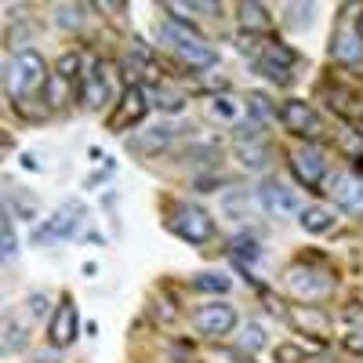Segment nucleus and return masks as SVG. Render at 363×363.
I'll return each mask as SVG.
<instances>
[{"label":"nucleus","instance_id":"1","mask_svg":"<svg viewBox=\"0 0 363 363\" xmlns=\"http://www.w3.org/2000/svg\"><path fill=\"white\" fill-rule=\"evenodd\" d=\"M157 37H160L164 44H171V48H174L182 58H186L189 66H196V69H207V66L218 62V55L200 40V33H193L189 22L164 18V22H157Z\"/></svg>","mask_w":363,"mask_h":363},{"label":"nucleus","instance_id":"2","mask_svg":"<svg viewBox=\"0 0 363 363\" xmlns=\"http://www.w3.org/2000/svg\"><path fill=\"white\" fill-rule=\"evenodd\" d=\"M167 229L189 244H207L215 236V222L207 218V211L200 207H189V203H174L171 207V218H167Z\"/></svg>","mask_w":363,"mask_h":363},{"label":"nucleus","instance_id":"3","mask_svg":"<svg viewBox=\"0 0 363 363\" xmlns=\"http://www.w3.org/2000/svg\"><path fill=\"white\" fill-rule=\"evenodd\" d=\"M291 167H294L298 182H301L306 189L323 193V189H320V182L327 178V157H323V149H320V145H313V142L298 145L294 153H291Z\"/></svg>","mask_w":363,"mask_h":363},{"label":"nucleus","instance_id":"4","mask_svg":"<svg viewBox=\"0 0 363 363\" xmlns=\"http://www.w3.org/2000/svg\"><path fill=\"white\" fill-rule=\"evenodd\" d=\"M193 327L200 330V335H207V338H222V335H229V330L236 327V309L229 306V301H207V306H200L196 313H193Z\"/></svg>","mask_w":363,"mask_h":363},{"label":"nucleus","instance_id":"5","mask_svg":"<svg viewBox=\"0 0 363 363\" xmlns=\"http://www.w3.org/2000/svg\"><path fill=\"white\" fill-rule=\"evenodd\" d=\"M80 215L84 207L80 203H66L58 215H51L44 225L33 229V244H55V240H73L77 229H80Z\"/></svg>","mask_w":363,"mask_h":363},{"label":"nucleus","instance_id":"6","mask_svg":"<svg viewBox=\"0 0 363 363\" xmlns=\"http://www.w3.org/2000/svg\"><path fill=\"white\" fill-rule=\"evenodd\" d=\"M258 203L265 207V215H272V218H291V215H298V196L284 186V182H277V178H265L262 186H258Z\"/></svg>","mask_w":363,"mask_h":363},{"label":"nucleus","instance_id":"7","mask_svg":"<svg viewBox=\"0 0 363 363\" xmlns=\"http://www.w3.org/2000/svg\"><path fill=\"white\" fill-rule=\"evenodd\" d=\"M323 193L335 196V203L345 211V215H363V182H359V178L338 171V174L327 178V189H323Z\"/></svg>","mask_w":363,"mask_h":363},{"label":"nucleus","instance_id":"8","mask_svg":"<svg viewBox=\"0 0 363 363\" xmlns=\"http://www.w3.org/2000/svg\"><path fill=\"white\" fill-rule=\"evenodd\" d=\"M77 327H80V316H77L73 298H62V301H58V309L51 313V323H48V342H51L55 349H66V345H73V338H77Z\"/></svg>","mask_w":363,"mask_h":363},{"label":"nucleus","instance_id":"9","mask_svg":"<svg viewBox=\"0 0 363 363\" xmlns=\"http://www.w3.org/2000/svg\"><path fill=\"white\" fill-rule=\"evenodd\" d=\"M145 109H149V102H145V91H142L138 84H128V91H124V99H120L116 113L109 116V131H128V128L142 124Z\"/></svg>","mask_w":363,"mask_h":363},{"label":"nucleus","instance_id":"10","mask_svg":"<svg viewBox=\"0 0 363 363\" xmlns=\"http://www.w3.org/2000/svg\"><path fill=\"white\" fill-rule=\"evenodd\" d=\"M287 287H291L298 298H323L330 287H335V280H330L327 272L309 269V265H291V269H287Z\"/></svg>","mask_w":363,"mask_h":363},{"label":"nucleus","instance_id":"11","mask_svg":"<svg viewBox=\"0 0 363 363\" xmlns=\"http://www.w3.org/2000/svg\"><path fill=\"white\" fill-rule=\"evenodd\" d=\"M280 120H284V128L291 135H301V138H316L320 135V116L313 113L309 102H284Z\"/></svg>","mask_w":363,"mask_h":363},{"label":"nucleus","instance_id":"12","mask_svg":"<svg viewBox=\"0 0 363 363\" xmlns=\"http://www.w3.org/2000/svg\"><path fill=\"white\" fill-rule=\"evenodd\" d=\"M330 58L342 62V66H359L363 62V37L356 33V29L342 26L335 33V40H330Z\"/></svg>","mask_w":363,"mask_h":363},{"label":"nucleus","instance_id":"13","mask_svg":"<svg viewBox=\"0 0 363 363\" xmlns=\"http://www.w3.org/2000/svg\"><path fill=\"white\" fill-rule=\"evenodd\" d=\"M218 207H222V215H225V218H233V222H247V218H255V211H258V196L247 193V189H229V193H222Z\"/></svg>","mask_w":363,"mask_h":363},{"label":"nucleus","instance_id":"14","mask_svg":"<svg viewBox=\"0 0 363 363\" xmlns=\"http://www.w3.org/2000/svg\"><path fill=\"white\" fill-rule=\"evenodd\" d=\"M284 320L291 327H298V330H306V335H327L330 330V316L320 313L316 306H294V309H287Z\"/></svg>","mask_w":363,"mask_h":363},{"label":"nucleus","instance_id":"15","mask_svg":"<svg viewBox=\"0 0 363 363\" xmlns=\"http://www.w3.org/2000/svg\"><path fill=\"white\" fill-rule=\"evenodd\" d=\"M106 99H109V77H106V66H102V58H99V62L91 66V73H87V84H84V102H87L91 109H99Z\"/></svg>","mask_w":363,"mask_h":363},{"label":"nucleus","instance_id":"16","mask_svg":"<svg viewBox=\"0 0 363 363\" xmlns=\"http://www.w3.org/2000/svg\"><path fill=\"white\" fill-rule=\"evenodd\" d=\"M298 222H301V229L306 233H327V229H335V211H327V207H320V203H313V207H301L298 211Z\"/></svg>","mask_w":363,"mask_h":363},{"label":"nucleus","instance_id":"17","mask_svg":"<svg viewBox=\"0 0 363 363\" xmlns=\"http://www.w3.org/2000/svg\"><path fill=\"white\" fill-rule=\"evenodd\" d=\"M174 138V128H167V124H157V128H149L145 135H135V138H128V149H135V153H149V149H160V145H167Z\"/></svg>","mask_w":363,"mask_h":363},{"label":"nucleus","instance_id":"18","mask_svg":"<svg viewBox=\"0 0 363 363\" xmlns=\"http://www.w3.org/2000/svg\"><path fill=\"white\" fill-rule=\"evenodd\" d=\"M240 22H244V33H269L272 18L262 4H240Z\"/></svg>","mask_w":363,"mask_h":363},{"label":"nucleus","instance_id":"19","mask_svg":"<svg viewBox=\"0 0 363 363\" xmlns=\"http://www.w3.org/2000/svg\"><path fill=\"white\" fill-rule=\"evenodd\" d=\"M229 255L236 258V262H258L262 258V244H258V240L251 236V233H236L233 240H229Z\"/></svg>","mask_w":363,"mask_h":363},{"label":"nucleus","instance_id":"20","mask_svg":"<svg viewBox=\"0 0 363 363\" xmlns=\"http://www.w3.org/2000/svg\"><path fill=\"white\" fill-rule=\"evenodd\" d=\"M236 160L244 164L247 171H265V167H269V145H262V142L236 145Z\"/></svg>","mask_w":363,"mask_h":363},{"label":"nucleus","instance_id":"21","mask_svg":"<svg viewBox=\"0 0 363 363\" xmlns=\"http://www.w3.org/2000/svg\"><path fill=\"white\" fill-rule=\"evenodd\" d=\"M233 138H236L240 145L262 142V124H258L255 116H247V120H236V124H233Z\"/></svg>","mask_w":363,"mask_h":363},{"label":"nucleus","instance_id":"22","mask_svg":"<svg viewBox=\"0 0 363 363\" xmlns=\"http://www.w3.org/2000/svg\"><path fill=\"white\" fill-rule=\"evenodd\" d=\"M262 58H265V62H277V66H284V69H291V66L298 62V55H294L287 44H280V40H272V44L265 48V55H262Z\"/></svg>","mask_w":363,"mask_h":363},{"label":"nucleus","instance_id":"23","mask_svg":"<svg viewBox=\"0 0 363 363\" xmlns=\"http://www.w3.org/2000/svg\"><path fill=\"white\" fill-rule=\"evenodd\" d=\"M265 345H269L265 330H262L258 323H247V327H244V335H240V349L251 356V352H258V349H265Z\"/></svg>","mask_w":363,"mask_h":363},{"label":"nucleus","instance_id":"24","mask_svg":"<svg viewBox=\"0 0 363 363\" xmlns=\"http://www.w3.org/2000/svg\"><path fill=\"white\" fill-rule=\"evenodd\" d=\"M196 291H207V294H225L229 291V277H218V272H200L193 280Z\"/></svg>","mask_w":363,"mask_h":363},{"label":"nucleus","instance_id":"25","mask_svg":"<svg viewBox=\"0 0 363 363\" xmlns=\"http://www.w3.org/2000/svg\"><path fill=\"white\" fill-rule=\"evenodd\" d=\"M55 77L73 84V80L80 77V55H77V51H66L62 58H58V66H55Z\"/></svg>","mask_w":363,"mask_h":363},{"label":"nucleus","instance_id":"26","mask_svg":"<svg viewBox=\"0 0 363 363\" xmlns=\"http://www.w3.org/2000/svg\"><path fill=\"white\" fill-rule=\"evenodd\" d=\"M247 109H251V116L258 120V124H265L269 116H277V109L269 106V99L262 95V91H251V95H247Z\"/></svg>","mask_w":363,"mask_h":363},{"label":"nucleus","instance_id":"27","mask_svg":"<svg viewBox=\"0 0 363 363\" xmlns=\"http://www.w3.org/2000/svg\"><path fill=\"white\" fill-rule=\"evenodd\" d=\"M22 349H26V330L15 320H8L4 323V352L11 356V352H22Z\"/></svg>","mask_w":363,"mask_h":363},{"label":"nucleus","instance_id":"28","mask_svg":"<svg viewBox=\"0 0 363 363\" xmlns=\"http://www.w3.org/2000/svg\"><path fill=\"white\" fill-rule=\"evenodd\" d=\"M153 106H160L164 113H182V109H186V99H182L178 91H167V87L157 84V102Z\"/></svg>","mask_w":363,"mask_h":363},{"label":"nucleus","instance_id":"29","mask_svg":"<svg viewBox=\"0 0 363 363\" xmlns=\"http://www.w3.org/2000/svg\"><path fill=\"white\" fill-rule=\"evenodd\" d=\"M258 73L265 77V80H272V84H280V87H287L291 84V73L284 69V66H277V62H265V58H258Z\"/></svg>","mask_w":363,"mask_h":363},{"label":"nucleus","instance_id":"30","mask_svg":"<svg viewBox=\"0 0 363 363\" xmlns=\"http://www.w3.org/2000/svg\"><path fill=\"white\" fill-rule=\"evenodd\" d=\"M313 4H287V26H294V29H306L309 22H313Z\"/></svg>","mask_w":363,"mask_h":363},{"label":"nucleus","instance_id":"31","mask_svg":"<svg viewBox=\"0 0 363 363\" xmlns=\"http://www.w3.org/2000/svg\"><path fill=\"white\" fill-rule=\"evenodd\" d=\"M80 22H84V8L80 4H62L58 8V26L62 29H80Z\"/></svg>","mask_w":363,"mask_h":363},{"label":"nucleus","instance_id":"32","mask_svg":"<svg viewBox=\"0 0 363 363\" xmlns=\"http://www.w3.org/2000/svg\"><path fill=\"white\" fill-rule=\"evenodd\" d=\"M0 240H4V258H15L18 244H15V233H11V211H4V222H0Z\"/></svg>","mask_w":363,"mask_h":363},{"label":"nucleus","instance_id":"33","mask_svg":"<svg viewBox=\"0 0 363 363\" xmlns=\"http://www.w3.org/2000/svg\"><path fill=\"white\" fill-rule=\"evenodd\" d=\"M207 113L215 116V120H236V109H233V102H225V99H211V102H207Z\"/></svg>","mask_w":363,"mask_h":363},{"label":"nucleus","instance_id":"34","mask_svg":"<svg viewBox=\"0 0 363 363\" xmlns=\"http://www.w3.org/2000/svg\"><path fill=\"white\" fill-rule=\"evenodd\" d=\"M26 306H29V313H33V316H40V320L51 313V301H48L44 294H29V301H26Z\"/></svg>","mask_w":363,"mask_h":363},{"label":"nucleus","instance_id":"35","mask_svg":"<svg viewBox=\"0 0 363 363\" xmlns=\"http://www.w3.org/2000/svg\"><path fill=\"white\" fill-rule=\"evenodd\" d=\"M236 48L244 55H258V33H240L236 37Z\"/></svg>","mask_w":363,"mask_h":363},{"label":"nucleus","instance_id":"36","mask_svg":"<svg viewBox=\"0 0 363 363\" xmlns=\"http://www.w3.org/2000/svg\"><path fill=\"white\" fill-rule=\"evenodd\" d=\"M301 349L298 345H277V363H298Z\"/></svg>","mask_w":363,"mask_h":363},{"label":"nucleus","instance_id":"37","mask_svg":"<svg viewBox=\"0 0 363 363\" xmlns=\"http://www.w3.org/2000/svg\"><path fill=\"white\" fill-rule=\"evenodd\" d=\"M215 359L218 363H251V356H244V352H215Z\"/></svg>","mask_w":363,"mask_h":363},{"label":"nucleus","instance_id":"38","mask_svg":"<svg viewBox=\"0 0 363 363\" xmlns=\"http://www.w3.org/2000/svg\"><path fill=\"white\" fill-rule=\"evenodd\" d=\"M345 349H349V352H363V330H352V335H345Z\"/></svg>","mask_w":363,"mask_h":363},{"label":"nucleus","instance_id":"39","mask_svg":"<svg viewBox=\"0 0 363 363\" xmlns=\"http://www.w3.org/2000/svg\"><path fill=\"white\" fill-rule=\"evenodd\" d=\"M15 215H22V218H29V222H33V218H37V211H33V203L15 200Z\"/></svg>","mask_w":363,"mask_h":363},{"label":"nucleus","instance_id":"40","mask_svg":"<svg viewBox=\"0 0 363 363\" xmlns=\"http://www.w3.org/2000/svg\"><path fill=\"white\" fill-rule=\"evenodd\" d=\"M22 167H26V171H40V164H37V157H29V153L22 157Z\"/></svg>","mask_w":363,"mask_h":363},{"label":"nucleus","instance_id":"41","mask_svg":"<svg viewBox=\"0 0 363 363\" xmlns=\"http://www.w3.org/2000/svg\"><path fill=\"white\" fill-rule=\"evenodd\" d=\"M356 33H359V37H363V15H359V29H356Z\"/></svg>","mask_w":363,"mask_h":363}]
</instances>
